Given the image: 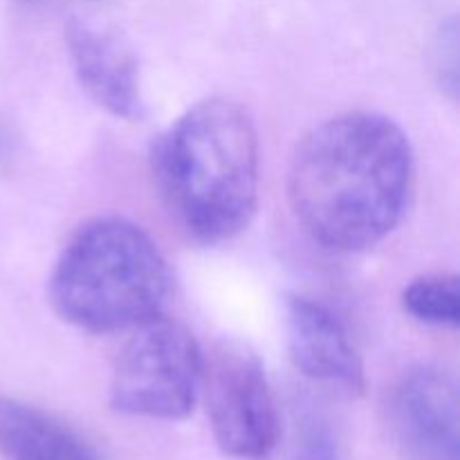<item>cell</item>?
<instances>
[{"label":"cell","instance_id":"277c9868","mask_svg":"<svg viewBox=\"0 0 460 460\" xmlns=\"http://www.w3.org/2000/svg\"><path fill=\"white\" fill-rule=\"evenodd\" d=\"M205 355L196 337L169 319L137 326L112 367L108 398L115 411L151 420H182L202 391Z\"/></svg>","mask_w":460,"mask_h":460},{"label":"cell","instance_id":"8992f818","mask_svg":"<svg viewBox=\"0 0 460 460\" xmlns=\"http://www.w3.org/2000/svg\"><path fill=\"white\" fill-rule=\"evenodd\" d=\"M389 429L407 460H460V391L452 373L418 367L389 400Z\"/></svg>","mask_w":460,"mask_h":460},{"label":"cell","instance_id":"5b68a950","mask_svg":"<svg viewBox=\"0 0 460 460\" xmlns=\"http://www.w3.org/2000/svg\"><path fill=\"white\" fill-rule=\"evenodd\" d=\"M202 389L207 416L220 452L238 460H263L279 443L272 386L254 350L223 340L205 359Z\"/></svg>","mask_w":460,"mask_h":460},{"label":"cell","instance_id":"52a82bcc","mask_svg":"<svg viewBox=\"0 0 460 460\" xmlns=\"http://www.w3.org/2000/svg\"><path fill=\"white\" fill-rule=\"evenodd\" d=\"M286 344L292 364L305 377L362 394V358L341 319L319 301L292 295L286 301Z\"/></svg>","mask_w":460,"mask_h":460},{"label":"cell","instance_id":"ba28073f","mask_svg":"<svg viewBox=\"0 0 460 460\" xmlns=\"http://www.w3.org/2000/svg\"><path fill=\"white\" fill-rule=\"evenodd\" d=\"M66 45L72 70L93 102L117 119L139 121L146 117L137 58L117 36L70 18Z\"/></svg>","mask_w":460,"mask_h":460},{"label":"cell","instance_id":"8fae6325","mask_svg":"<svg viewBox=\"0 0 460 460\" xmlns=\"http://www.w3.org/2000/svg\"><path fill=\"white\" fill-rule=\"evenodd\" d=\"M295 460H341L340 438L319 411H304L296 420Z\"/></svg>","mask_w":460,"mask_h":460},{"label":"cell","instance_id":"30bf717a","mask_svg":"<svg viewBox=\"0 0 460 460\" xmlns=\"http://www.w3.org/2000/svg\"><path fill=\"white\" fill-rule=\"evenodd\" d=\"M402 305L416 322L436 328H458L460 281L447 274L413 279L402 292Z\"/></svg>","mask_w":460,"mask_h":460},{"label":"cell","instance_id":"6da1fadb","mask_svg":"<svg viewBox=\"0 0 460 460\" xmlns=\"http://www.w3.org/2000/svg\"><path fill=\"white\" fill-rule=\"evenodd\" d=\"M413 187L407 133L380 112H344L310 128L288 169L292 216L313 243L362 252L389 236Z\"/></svg>","mask_w":460,"mask_h":460},{"label":"cell","instance_id":"7c38bea8","mask_svg":"<svg viewBox=\"0 0 460 460\" xmlns=\"http://www.w3.org/2000/svg\"><path fill=\"white\" fill-rule=\"evenodd\" d=\"M458 22L456 18H449L436 31L431 40V72L447 97L456 99L460 90V58H458Z\"/></svg>","mask_w":460,"mask_h":460},{"label":"cell","instance_id":"3957f363","mask_svg":"<svg viewBox=\"0 0 460 460\" xmlns=\"http://www.w3.org/2000/svg\"><path fill=\"white\" fill-rule=\"evenodd\" d=\"M169 295V263L157 243L121 216L81 225L49 277L58 317L88 332L142 326L160 317Z\"/></svg>","mask_w":460,"mask_h":460},{"label":"cell","instance_id":"7a4b0ae2","mask_svg":"<svg viewBox=\"0 0 460 460\" xmlns=\"http://www.w3.org/2000/svg\"><path fill=\"white\" fill-rule=\"evenodd\" d=\"M157 189L182 232L220 245L250 227L259 207L261 151L250 112L225 97L198 102L151 148Z\"/></svg>","mask_w":460,"mask_h":460},{"label":"cell","instance_id":"9c48e42d","mask_svg":"<svg viewBox=\"0 0 460 460\" xmlns=\"http://www.w3.org/2000/svg\"><path fill=\"white\" fill-rule=\"evenodd\" d=\"M3 460H102L97 447L61 418L13 398H0Z\"/></svg>","mask_w":460,"mask_h":460},{"label":"cell","instance_id":"4fadbf2b","mask_svg":"<svg viewBox=\"0 0 460 460\" xmlns=\"http://www.w3.org/2000/svg\"><path fill=\"white\" fill-rule=\"evenodd\" d=\"M22 4H39V3H43V0H21Z\"/></svg>","mask_w":460,"mask_h":460}]
</instances>
